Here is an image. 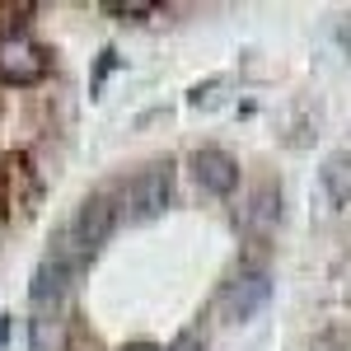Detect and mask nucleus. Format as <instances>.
Wrapping results in <instances>:
<instances>
[{
  "mask_svg": "<svg viewBox=\"0 0 351 351\" xmlns=\"http://www.w3.org/2000/svg\"><path fill=\"white\" fill-rule=\"evenodd\" d=\"M112 230H117V202H112L108 192H94V197H84L80 206H75V216L56 230L47 258L61 263V267H71V271H80L112 239Z\"/></svg>",
  "mask_w": 351,
  "mask_h": 351,
  "instance_id": "obj_1",
  "label": "nucleus"
},
{
  "mask_svg": "<svg viewBox=\"0 0 351 351\" xmlns=\"http://www.w3.org/2000/svg\"><path fill=\"white\" fill-rule=\"evenodd\" d=\"M169 192H173V164L155 160L145 169H136L132 178L117 188V220H150L169 206Z\"/></svg>",
  "mask_w": 351,
  "mask_h": 351,
  "instance_id": "obj_2",
  "label": "nucleus"
},
{
  "mask_svg": "<svg viewBox=\"0 0 351 351\" xmlns=\"http://www.w3.org/2000/svg\"><path fill=\"white\" fill-rule=\"evenodd\" d=\"M271 300V276L263 267H239L225 286H220L216 295V309L225 324H243V319H253L263 304Z\"/></svg>",
  "mask_w": 351,
  "mask_h": 351,
  "instance_id": "obj_3",
  "label": "nucleus"
},
{
  "mask_svg": "<svg viewBox=\"0 0 351 351\" xmlns=\"http://www.w3.org/2000/svg\"><path fill=\"white\" fill-rule=\"evenodd\" d=\"M43 75H47V52L28 38L24 28L10 33L0 43V80L5 84H38Z\"/></svg>",
  "mask_w": 351,
  "mask_h": 351,
  "instance_id": "obj_4",
  "label": "nucleus"
},
{
  "mask_svg": "<svg viewBox=\"0 0 351 351\" xmlns=\"http://www.w3.org/2000/svg\"><path fill=\"white\" fill-rule=\"evenodd\" d=\"M192 173H197L202 188L216 192V197H230V192L239 188V160L230 150H220V145H202L192 155Z\"/></svg>",
  "mask_w": 351,
  "mask_h": 351,
  "instance_id": "obj_5",
  "label": "nucleus"
},
{
  "mask_svg": "<svg viewBox=\"0 0 351 351\" xmlns=\"http://www.w3.org/2000/svg\"><path fill=\"white\" fill-rule=\"evenodd\" d=\"M319 183H324L328 202L332 206H351V150H332L319 169Z\"/></svg>",
  "mask_w": 351,
  "mask_h": 351,
  "instance_id": "obj_6",
  "label": "nucleus"
},
{
  "mask_svg": "<svg viewBox=\"0 0 351 351\" xmlns=\"http://www.w3.org/2000/svg\"><path fill=\"white\" fill-rule=\"evenodd\" d=\"M28 337L33 351H66V314H33Z\"/></svg>",
  "mask_w": 351,
  "mask_h": 351,
  "instance_id": "obj_7",
  "label": "nucleus"
},
{
  "mask_svg": "<svg viewBox=\"0 0 351 351\" xmlns=\"http://www.w3.org/2000/svg\"><path fill=\"white\" fill-rule=\"evenodd\" d=\"M276 216H281V192L267 183V188H258V197L248 202V211H243V225H258V230H263V225H271Z\"/></svg>",
  "mask_w": 351,
  "mask_h": 351,
  "instance_id": "obj_8",
  "label": "nucleus"
},
{
  "mask_svg": "<svg viewBox=\"0 0 351 351\" xmlns=\"http://www.w3.org/2000/svg\"><path fill=\"white\" fill-rule=\"evenodd\" d=\"M314 351H351V324H347V319L328 324L324 332L314 337Z\"/></svg>",
  "mask_w": 351,
  "mask_h": 351,
  "instance_id": "obj_9",
  "label": "nucleus"
},
{
  "mask_svg": "<svg viewBox=\"0 0 351 351\" xmlns=\"http://www.w3.org/2000/svg\"><path fill=\"white\" fill-rule=\"evenodd\" d=\"M164 351H206V337H202V332H178V337H173V342H169V347Z\"/></svg>",
  "mask_w": 351,
  "mask_h": 351,
  "instance_id": "obj_10",
  "label": "nucleus"
},
{
  "mask_svg": "<svg viewBox=\"0 0 351 351\" xmlns=\"http://www.w3.org/2000/svg\"><path fill=\"white\" fill-rule=\"evenodd\" d=\"M122 351H164V347H150V342H136V347H122Z\"/></svg>",
  "mask_w": 351,
  "mask_h": 351,
  "instance_id": "obj_11",
  "label": "nucleus"
}]
</instances>
